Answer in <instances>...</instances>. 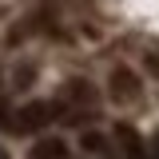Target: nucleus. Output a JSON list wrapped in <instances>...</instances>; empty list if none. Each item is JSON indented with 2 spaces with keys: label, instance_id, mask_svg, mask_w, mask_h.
<instances>
[{
  "label": "nucleus",
  "instance_id": "3",
  "mask_svg": "<svg viewBox=\"0 0 159 159\" xmlns=\"http://www.w3.org/2000/svg\"><path fill=\"white\" fill-rule=\"evenodd\" d=\"M64 92H68V99H72L76 107H92V103H96V88H92L88 80H68Z\"/></svg>",
  "mask_w": 159,
  "mask_h": 159
},
{
  "label": "nucleus",
  "instance_id": "6",
  "mask_svg": "<svg viewBox=\"0 0 159 159\" xmlns=\"http://www.w3.org/2000/svg\"><path fill=\"white\" fill-rule=\"evenodd\" d=\"M32 80H36V68H20L16 72V88H28Z\"/></svg>",
  "mask_w": 159,
  "mask_h": 159
},
{
  "label": "nucleus",
  "instance_id": "8",
  "mask_svg": "<svg viewBox=\"0 0 159 159\" xmlns=\"http://www.w3.org/2000/svg\"><path fill=\"white\" fill-rule=\"evenodd\" d=\"M0 159H12V155H8V147H4V143H0Z\"/></svg>",
  "mask_w": 159,
  "mask_h": 159
},
{
  "label": "nucleus",
  "instance_id": "1",
  "mask_svg": "<svg viewBox=\"0 0 159 159\" xmlns=\"http://www.w3.org/2000/svg\"><path fill=\"white\" fill-rule=\"evenodd\" d=\"M60 111H64L60 103H28V107H20L16 116H12V131H20V135L40 131V127H48Z\"/></svg>",
  "mask_w": 159,
  "mask_h": 159
},
{
  "label": "nucleus",
  "instance_id": "9",
  "mask_svg": "<svg viewBox=\"0 0 159 159\" xmlns=\"http://www.w3.org/2000/svg\"><path fill=\"white\" fill-rule=\"evenodd\" d=\"M4 116H8V107H4V103H0V119H4Z\"/></svg>",
  "mask_w": 159,
  "mask_h": 159
},
{
  "label": "nucleus",
  "instance_id": "2",
  "mask_svg": "<svg viewBox=\"0 0 159 159\" xmlns=\"http://www.w3.org/2000/svg\"><path fill=\"white\" fill-rule=\"evenodd\" d=\"M107 96L116 99V103H135L139 99V76L131 68H111V76H107Z\"/></svg>",
  "mask_w": 159,
  "mask_h": 159
},
{
  "label": "nucleus",
  "instance_id": "5",
  "mask_svg": "<svg viewBox=\"0 0 159 159\" xmlns=\"http://www.w3.org/2000/svg\"><path fill=\"white\" fill-rule=\"evenodd\" d=\"M119 143H123V151H127V159H147V151H143V139L135 135V131H131V127H127V123H119Z\"/></svg>",
  "mask_w": 159,
  "mask_h": 159
},
{
  "label": "nucleus",
  "instance_id": "4",
  "mask_svg": "<svg viewBox=\"0 0 159 159\" xmlns=\"http://www.w3.org/2000/svg\"><path fill=\"white\" fill-rule=\"evenodd\" d=\"M32 159H68V143L64 139H40L36 147H32Z\"/></svg>",
  "mask_w": 159,
  "mask_h": 159
},
{
  "label": "nucleus",
  "instance_id": "7",
  "mask_svg": "<svg viewBox=\"0 0 159 159\" xmlns=\"http://www.w3.org/2000/svg\"><path fill=\"white\" fill-rule=\"evenodd\" d=\"M147 159H159V135L151 139V151H147Z\"/></svg>",
  "mask_w": 159,
  "mask_h": 159
}]
</instances>
